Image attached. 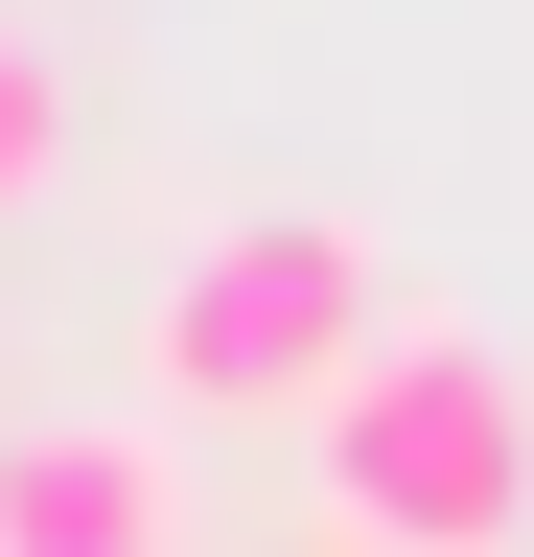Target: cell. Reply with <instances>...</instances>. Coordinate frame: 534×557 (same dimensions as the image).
<instances>
[{"label": "cell", "instance_id": "obj_1", "mask_svg": "<svg viewBox=\"0 0 534 557\" xmlns=\"http://www.w3.org/2000/svg\"><path fill=\"white\" fill-rule=\"evenodd\" d=\"M302 442H325V534L349 557H511L534 534V372L464 348V325H395Z\"/></svg>", "mask_w": 534, "mask_h": 557}, {"label": "cell", "instance_id": "obj_3", "mask_svg": "<svg viewBox=\"0 0 534 557\" xmlns=\"http://www.w3.org/2000/svg\"><path fill=\"white\" fill-rule=\"evenodd\" d=\"M0 557H186L163 418H24L0 442Z\"/></svg>", "mask_w": 534, "mask_h": 557}, {"label": "cell", "instance_id": "obj_4", "mask_svg": "<svg viewBox=\"0 0 534 557\" xmlns=\"http://www.w3.org/2000/svg\"><path fill=\"white\" fill-rule=\"evenodd\" d=\"M47 163H71V94H47V47H24V24H0V209H24Z\"/></svg>", "mask_w": 534, "mask_h": 557}, {"label": "cell", "instance_id": "obj_2", "mask_svg": "<svg viewBox=\"0 0 534 557\" xmlns=\"http://www.w3.org/2000/svg\"><path fill=\"white\" fill-rule=\"evenodd\" d=\"M395 348V278H372V233L349 209H256V233H210L140 302V395L163 418H325Z\"/></svg>", "mask_w": 534, "mask_h": 557}, {"label": "cell", "instance_id": "obj_5", "mask_svg": "<svg viewBox=\"0 0 534 557\" xmlns=\"http://www.w3.org/2000/svg\"><path fill=\"white\" fill-rule=\"evenodd\" d=\"M325 557H349V534H325Z\"/></svg>", "mask_w": 534, "mask_h": 557}]
</instances>
